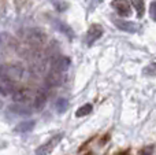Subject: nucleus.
Listing matches in <instances>:
<instances>
[{"label": "nucleus", "mask_w": 156, "mask_h": 155, "mask_svg": "<svg viewBox=\"0 0 156 155\" xmlns=\"http://www.w3.org/2000/svg\"><path fill=\"white\" fill-rule=\"evenodd\" d=\"M63 139V135H55L54 137H51V139L48 140V142L45 143V144L40 146V147L36 150V155H48L49 153H52V151L55 150V147H56L58 144L60 143V140Z\"/></svg>", "instance_id": "nucleus-2"}, {"label": "nucleus", "mask_w": 156, "mask_h": 155, "mask_svg": "<svg viewBox=\"0 0 156 155\" xmlns=\"http://www.w3.org/2000/svg\"><path fill=\"white\" fill-rule=\"evenodd\" d=\"M101 34H103V27L99 23H93L88 29V33H86V44L92 45L94 41L101 37Z\"/></svg>", "instance_id": "nucleus-3"}, {"label": "nucleus", "mask_w": 156, "mask_h": 155, "mask_svg": "<svg viewBox=\"0 0 156 155\" xmlns=\"http://www.w3.org/2000/svg\"><path fill=\"white\" fill-rule=\"evenodd\" d=\"M149 15L156 22V2H152L151 5H149Z\"/></svg>", "instance_id": "nucleus-19"}, {"label": "nucleus", "mask_w": 156, "mask_h": 155, "mask_svg": "<svg viewBox=\"0 0 156 155\" xmlns=\"http://www.w3.org/2000/svg\"><path fill=\"white\" fill-rule=\"evenodd\" d=\"M23 69L18 65H0V76L10 81H18L22 78Z\"/></svg>", "instance_id": "nucleus-1"}, {"label": "nucleus", "mask_w": 156, "mask_h": 155, "mask_svg": "<svg viewBox=\"0 0 156 155\" xmlns=\"http://www.w3.org/2000/svg\"><path fill=\"white\" fill-rule=\"evenodd\" d=\"M152 153H154V147H145V148H143V150L140 151V155H151Z\"/></svg>", "instance_id": "nucleus-20"}, {"label": "nucleus", "mask_w": 156, "mask_h": 155, "mask_svg": "<svg viewBox=\"0 0 156 155\" xmlns=\"http://www.w3.org/2000/svg\"><path fill=\"white\" fill-rule=\"evenodd\" d=\"M130 3L133 4V7L137 11V16L141 18L145 13V4H144V0H130Z\"/></svg>", "instance_id": "nucleus-15"}, {"label": "nucleus", "mask_w": 156, "mask_h": 155, "mask_svg": "<svg viewBox=\"0 0 156 155\" xmlns=\"http://www.w3.org/2000/svg\"><path fill=\"white\" fill-rule=\"evenodd\" d=\"M55 25H56L58 30H59V32H62V33H65V34L69 38H73L74 37V32L71 30L70 26H67L66 23H63V22H59V21H55Z\"/></svg>", "instance_id": "nucleus-13"}, {"label": "nucleus", "mask_w": 156, "mask_h": 155, "mask_svg": "<svg viewBox=\"0 0 156 155\" xmlns=\"http://www.w3.org/2000/svg\"><path fill=\"white\" fill-rule=\"evenodd\" d=\"M114 25H115L118 29L123 30V32H129V33H136L138 30V25L134 22H129V21H123V19H112Z\"/></svg>", "instance_id": "nucleus-5"}, {"label": "nucleus", "mask_w": 156, "mask_h": 155, "mask_svg": "<svg viewBox=\"0 0 156 155\" xmlns=\"http://www.w3.org/2000/svg\"><path fill=\"white\" fill-rule=\"evenodd\" d=\"M115 155H130V153H129V151H121V153H118Z\"/></svg>", "instance_id": "nucleus-21"}, {"label": "nucleus", "mask_w": 156, "mask_h": 155, "mask_svg": "<svg viewBox=\"0 0 156 155\" xmlns=\"http://www.w3.org/2000/svg\"><path fill=\"white\" fill-rule=\"evenodd\" d=\"M143 73L145 74V76H156V62L148 65L147 67H144Z\"/></svg>", "instance_id": "nucleus-18"}, {"label": "nucleus", "mask_w": 156, "mask_h": 155, "mask_svg": "<svg viewBox=\"0 0 156 155\" xmlns=\"http://www.w3.org/2000/svg\"><path fill=\"white\" fill-rule=\"evenodd\" d=\"M3 4H4V0H0V7H2Z\"/></svg>", "instance_id": "nucleus-22"}, {"label": "nucleus", "mask_w": 156, "mask_h": 155, "mask_svg": "<svg viewBox=\"0 0 156 155\" xmlns=\"http://www.w3.org/2000/svg\"><path fill=\"white\" fill-rule=\"evenodd\" d=\"M30 96H32V92L30 89H26V88H22V89H18L12 93V100L15 103H26V102L30 100Z\"/></svg>", "instance_id": "nucleus-7"}, {"label": "nucleus", "mask_w": 156, "mask_h": 155, "mask_svg": "<svg viewBox=\"0 0 156 155\" xmlns=\"http://www.w3.org/2000/svg\"><path fill=\"white\" fill-rule=\"evenodd\" d=\"M47 103V93L44 91H40V92L36 95V99H34V107L36 109H43Z\"/></svg>", "instance_id": "nucleus-12"}, {"label": "nucleus", "mask_w": 156, "mask_h": 155, "mask_svg": "<svg viewBox=\"0 0 156 155\" xmlns=\"http://www.w3.org/2000/svg\"><path fill=\"white\" fill-rule=\"evenodd\" d=\"M34 125H36V122H34L33 120H30V121H25V122H21V124H18V125H16L15 131H16V132H19V133H25V132L32 131V129L34 128Z\"/></svg>", "instance_id": "nucleus-11"}, {"label": "nucleus", "mask_w": 156, "mask_h": 155, "mask_svg": "<svg viewBox=\"0 0 156 155\" xmlns=\"http://www.w3.org/2000/svg\"><path fill=\"white\" fill-rule=\"evenodd\" d=\"M55 107H56V111L59 113V114L65 113L66 110H67V107H69V102H67V99H65V98H59V99L56 100V103H55Z\"/></svg>", "instance_id": "nucleus-16"}, {"label": "nucleus", "mask_w": 156, "mask_h": 155, "mask_svg": "<svg viewBox=\"0 0 156 155\" xmlns=\"http://www.w3.org/2000/svg\"><path fill=\"white\" fill-rule=\"evenodd\" d=\"M14 92H15L14 82L0 76V93H2L3 96H7V95H12Z\"/></svg>", "instance_id": "nucleus-8"}, {"label": "nucleus", "mask_w": 156, "mask_h": 155, "mask_svg": "<svg viewBox=\"0 0 156 155\" xmlns=\"http://www.w3.org/2000/svg\"><path fill=\"white\" fill-rule=\"evenodd\" d=\"M114 8L116 10V13L121 16H129L132 14V8H130V3L127 0H112L111 3Z\"/></svg>", "instance_id": "nucleus-4"}, {"label": "nucleus", "mask_w": 156, "mask_h": 155, "mask_svg": "<svg viewBox=\"0 0 156 155\" xmlns=\"http://www.w3.org/2000/svg\"><path fill=\"white\" fill-rule=\"evenodd\" d=\"M86 155H93V154H92V153H88V154H86Z\"/></svg>", "instance_id": "nucleus-23"}, {"label": "nucleus", "mask_w": 156, "mask_h": 155, "mask_svg": "<svg viewBox=\"0 0 156 155\" xmlns=\"http://www.w3.org/2000/svg\"><path fill=\"white\" fill-rule=\"evenodd\" d=\"M47 82H48L49 85H60L63 82L62 73H59V71H52V73L47 77Z\"/></svg>", "instance_id": "nucleus-10"}, {"label": "nucleus", "mask_w": 156, "mask_h": 155, "mask_svg": "<svg viewBox=\"0 0 156 155\" xmlns=\"http://www.w3.org/2000/svg\"><path fill=\"white\" fill-rule=\"evenodd\" d=\"M10 111L14 113V114H18V115H29L30 113H32V111H30V109L23 107V106H19V103L10 106Z\"/></svg>", "instance_id": "nucleus-14"}, {"label": "nucleus", "mask_w": 156, "mask_h": 155, "mask_svg": "<svg viewBox=\"0 0 156 155\" xmlns=\"http://www.w3.org/2000/svg\"><path fill=\"white\" fill-rule=\"evenodd\" d=\"M70 67V59L66 56H59L52 62V70L59 71V73H65L67 69Z\"/></svg>", "instance_id": "nucleus-6"}, {"label": "nucleus", "mask_w": 156, "mask_h": 155, "mask_svg": "<svg viewBox=\"0 0 156 155\" xmlns=\"http://www.w3.org/2000/svg\"><path fill=\"white\" fill-rule=\"evenodd\" d=\"M92 104L90 103H86V104H83V106H81L80 109L77 110V113H76V115L77 117H85V115H88V114H90L92 113Z\"/></svg>", "instance_id": "nucleus-17"}, {"label": "nucleus", "mask_w": 156, "mask_h": 155, "mask_svg": "<svg viewBox=\"0 0 156 155\" xmlns=\"http://www.w3.org/2000/svg\"><path fill=\"white\" fill-rule=\"evenodd\" d=\"M27 40L30 41V43H36V44H40L43 43L45 38H44V34L40 32V30H30L29 34H27Z\"/></svg>", "instance_id": "nucleus-9"}]
</instances>
